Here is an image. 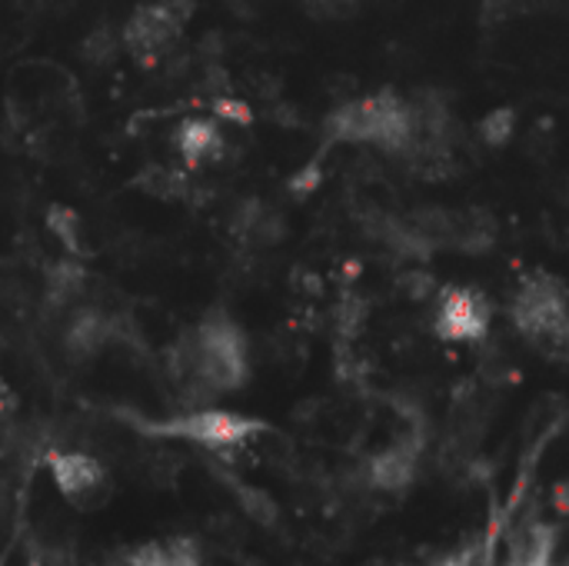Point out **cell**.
<instances>
[{
    "label": "cell",
    "instance_id": "10",
    "mask_svg": "<svg viewBox=\"0 0 569 566\" xmlns=\"http://www.w3.org/2000/svg\"><path fill=\"white\" fill-rule=\"evenodd\" d=\"M287 234L283 217L264 200H244L234 210V237L247 247H274Z\"/></svg>",
    "mask_w": 569,
    "mask_h": 566
},
{
    "label": "cell",
    "instance_id": "3",
    "mask_svg": "<svg viewBox=\"0 0 569 566\" xmlns=\"http://www.w3.org/2000/svg\"><path fill=\"white\" fill-rule=\"evenodd\" d=\"M510 317L533 344H569V290L546 270H533L520 280Z\"/></svg>",
    "mask_w": 569,
    "mask_h": 566
},
{
    "label": "cell",
    "instance_id": "14",
    "mask_svg": "<svg viewBox=\"0 0 569 566\" xmlns=\"http://www.w3.org/2000/svg\"><path fill=\"white\" fill-rule=\"evenodd\" d=\"M47 231H51V237L70 254V257H80V260H87V257H93V241H90V234H87V223H83V217L74 210V207H67V203H51L47 207Z\"/></svg>",
    "mask_w": 569,
    "mask_h": 566
},
{
    "label": "cell",
    "instance_id": "13",
    "mask_svg": "<svg viewBox=\"0 0 569 566\" xmlns=\"http://www.w3.org/2000/svg\"><path fill=\"white\" fill-rule=\"evenodd\" d=\"M497 241V223L483 210H453L449 247L460 254H487Z\"/></svg>",
    "mask_w": 569,
    "mask_h": 566
},
{
    "label": "cell",
    "instance_id": "6",
    "mask_svg": "<svg viewBox=\"0 0 569 566\" xmlns=\"http://www.w3.org/2000/svg\"><path fill=\"white\" fill-rule=\"evenodd\" d=\"M44 464H47L57 490L74 503L97 493L107 480L103 464L97 457H90V453H80V450H47Z\"/></svg>",
    "mask_w": 569,
    "mask_h": 566
},
{
    "label": "cell",
    "instance_id": "19",
    "mask_svg": "<svg viewBox=\"0 0 569 566\" xmlns=\"http://www.w3.org/2000/svg\"><path fill=\"white\" fill-rule=\"evenodd\" d=\"M333 320H336L339 336H354V333H360V326H364V320H367V307H364V300H357V297H344V300L336 303V310H333Z\"/></svg>",
    "mask_w": 569,
    "mask_h": 566
},
{
    "label": "cell",
    "instance_id": "16",
    "mask_svg": "<svg viewBox=\"0 0 569 566\" xmlns=\"http://www.w3.org/2000/svg\"><path fill=\"white\" fill-rule=\"evenodd\" d=\"M124 51V34H118L113 27H93L87 37H83V44H80V54H83V60L90 64V67H107V64H113L118 60V54Z\"/></svg>",
    "mask_w": 569,
    "mask_h": 566
},
{
    "label": "cell",
    "instance_id": "20",
    "mask_svg": "<svg viewBox=\"0 0 569 566\" xmlns=\"http://www.w3.org/2000/svg\"><path fill=\"white\" fill-rule=\"evenodd\" d=\"M164 566H200V546L190 536L164 543Z\"/></svg>",
    "mask_w": 569,
    "mask_h": 566
},
{
    "label": "cell",
    "instance_id": "4",
    "mask_svg": "<svg viewBox=\"0 0 569 566\" xmlns=\"http://www.w3.org/2000/svg\"><path fill=\"white\" fill-rule=\"evenodd\" d=\"M193 0H147L124 24V51L134 57L137 67H157L170 54L183 27L193 21Z\"/></svg>",
    "mask_w": 569,
    "mask_h": 566
},
{
    "label": "cell",
    "instance_id": "21",
    "mask_svg": "<svg viewBox=\"0 0 569 566\" xmlns=\"http://www.w3.org/2000/svg\"><path fill=\"white\" fill-rule=\"evenodd\" d=\"M213 113H216L220 121H231V124H241V127H247L254 121L250 107L244 100H234V97H216L213 100Z\"/></svg>",
    "mask_w": 569,
    "mask_h": 566
},
{
    "label": "cell",
    "instance_id": "12",
    "mask_svg": "<svg viewBox=\"0 0 569 566\" xmlns=\"http://www.w3.org/2000/svg\"><path fill=\"white\" fill-rule=\"evenodd\" d=\"M134 187L157 200H197L200 190V184L190 180L187 167H170V164H147L134 177Z\"/></svg>",
    "mask_w": 569,
    "mask_h": 566
},
{
    "label": "cell",
    "instance_id": "8",
    "mask_svg": "<svg viewBox=\"0 0 569 566\" xmlns=\"http://www.w3.org/2000/svg\"><path fill=\"white\" fill-rule=\"evenodd\" d=\"M416 467H420V443L413 440H397L390 446H383L380 453H373L367 464V480L377 490L387 493H400L416 480Z\"/></svg>",
    "mask_w": 569,
    "mask_h": 566
},
{
    "label": "cell",
    "instance_id": "5",
    "mask_svg": "<svg viewBox=\"0 0 569 566\" xmlns=\"http://www.w3.org/2000/svg\"><path fill=\"white\" fill-rule=\"evenodd\" d=\"M493 307L473 287H443L433 307V330L446 344H480L490 333Z\"/></svg>",
    "mask_w": 569,
    "mask_h": 566
},
{
    "label": "cell",
    "instance_id": "15",
    "mask_svg": "<svg viewBox=\"0 0 569 566\" xmlns=\"http://www.w3.org/2000/svg\"><path fill=\"white\" fill-rule=\"evenodd\" d=\"M556 530L549 523H533L510 550L506 566H553Z\"/></svg>",
    "mask_w": 569,
    "mask_h": 566
},
{
    "label": "cell",
    "instance_id": "24",
    "mask_svg": "<svg viewBox=\"0 0 569 566\" xmlns=\"http://www.w3.org/2000/svg\"><path fill=\"white\" fill-rule=\"evenodd\" d=\"M549 503H553V510H556L559 517H569V480L553 484V490H549Z\"/></svg>",
    "mask_w": 569,
    "mask_h": 566
},
{
    "label": "cell",
    "instance_id": "22",
    "mask_svg": "<svg viewBox=\"0 0 569 566\" xmlns=\"http://www.w3.org/2000/svg\"><path fill=\"white\" fill-rule=\"evenodd\" d=\"M320 180H323V167H320V160H310L300 174H293V177H290V184H287V187H290V193H293V197H310V193L320 187Z\"/></svg>",
    "mask_w": 569,
    "mask_h": 566
},
{
    "label": "cell",
    "instance_id": "23",
    "mask_svg": "<svg viewBox=\"0 0 569 566\" xmlns=\"http://www.w3.org/2000/svg\"><path fill=\"white\" fill-rule=\"evenodd\" d=\"M429 566H477V550L473 546H457V550L436 556Z\"/></svg>",
    "mask_w": 569,
    "mask_h": 566
},
{
    "label": "cell",
    "instance_id": "9",
    "mask_svg": "<svg viewBox=\"0 0 569 566\" xmlns=\"http://www.w3.org/2000/svg\"><path fill=\"white\" fill-rule=\"evenodd\" d=\"M174 151H177V157H180V164L187 170H197V167L223 160L226 141H223L216 121H210V118H187L174 131Z\"/></svg>",
    "mask_w": 569,
    "mask_h": 566
},
{
    "label": "cell",
    "instance_id": "1",
    "mask_svg": "<svg viewBox=\"0 0 569 566\" xmlns=\"http://www.w3.org/2000/svg\"><path fill=\"white\" fill-rule=\"evenodd\" d=\"M326 137L336 144H373L393 157H403L420 137L413 100L400 97L397 90L354 97L330 110Z\"/></svg>",
    "mask_w": 569,
    "mask_h": 566
},
{
    "label": "cell",
    "instance_id": "18",
    "mask_svg": "<svg viewBox=\"0 0 569 566\" xmlns=\"http://www.w3.org/2000/svg\"><path fill=\"white\" fill-rule=\"evenodd\" d=\"M234 493H237L244 513H247L254 523H260V526H274V523H277L280 507L274 503L270 493H264L260 487H250V484H234Z\"/></svg>",
    "mask_w": 569,
    "mask_h": 566
},
{
    "label": "cell",
    "instance_id": "2",
    "mask_svg": "<svg viewBox=\"0 0 569 566\" xmlns=\"http://www.w3.org/2000/svg\"><path fill=\"white\" fill-rule=\"evenodd\" d=\"M124 420L154 440H183V443H197V446H210V450H226V446H244L247 440L267 433L270 426L257 417L247 413H234V410H220V407H203V410H190V413H177L167 420H150V417H137V413H124Z\"/></svg>",
    "mask_w": 569,
    "mask_h": 566
},
{
    "label": "cell",
    "instance_id": "26",
    "mask_svg": "<svg viewBox=\"0 0 569 566\" xmlns=\"http://www.w3.org/2000/svg\"><path fill=\"white\" fill-rule=\"evenodd\" d=\"M393 566H406V563H393Z\"/></svg>",
    "mask_w": 569,
    "mask_h": 566
},
{
    "label": "cell",
    "instance_id": "11",
    "mask_svg": "<svg viewBox=\"0 0 569 566\" xmlns=\"http://www.w3.org/2000/svg\"><path fill=\"white\" fill-rule=\"evenodd\" d=\"M87 267L80 257H60V260H51L44 267V307L47 310H64L70 307L77 297H83L87 290Z\"/></svg>",
    "mask_w": 569,
    "mask_h": 566
},
{
    "label": "cell",
    "instance_id": "25",
    "mask_svg": "<svg viewBox=\"0 0 569 566\" xmlns=\"http://www.w3.org/2000/svg\"><path fill=\"white\" fill-rule=\"evenodd\" d=\"M313 4H323L326 14H350L357 8V0H313Z\"/></svg>",
    "mask_w": 569,
    "mask_h": 566
},
{
    "label": "cell",
    "instance_id": "17",
    "mask_svg": "<svg viewBox=\"0 0 569 566\" xmlns=\"http://www.w3.org/2000/svg\"><path fill=\"white\" fill-rule=\"evenodd\" d=\"M516 124H520V118L513 107H497L480 121L477 134L487 147H506L516 137Z\"/></svg>",
    "mask_w": 569,
    "mask_h": 566
},
{
    "label": "cell",
    "instance_id": "7",
    "mask_svg": "<svg viewBox=\"0 0 569 566\" xmlns=\"http://www.w3.org/2000/svg\"><path fill=\"white\" fill-rule=\"evenodd\" d=\"M124 333V320L110 317L97 307H80L67 330H64V351L74 357V360H90L97 357L107 344H113Z\"/></svg>",
    "mask_w": 569,
    "mask_h": 566
}]
</instances>
